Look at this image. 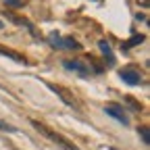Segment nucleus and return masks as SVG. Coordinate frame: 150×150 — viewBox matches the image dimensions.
I'll list each match as a JSON object with an SVG mask.
<instances>
[{
    "mask_svg": "<svg viewBox=\"0 0 150 150\" xmlns=\"http://www.w3.org/2000/svg\"><path fill=\"white\" fill-rule=\"evenodd\" d=\"M31 123L35 125V129H38V131H42V134H44V136H48V138H52L54 142H59V144H61L63 148H67V150H77V148H75L73 144H69V142H67V140H65L63 136H56V134H54V131H50V129H46V127H44V123H38V121H31Z\"/></svg>",
    "mask_w": 150,
    "mask_h": 150,
    "instance_id": "nucleus-1",
    "label": "nucleus"
},
{
    "mask_svg": "<svg viewBox=\"0 0 150 150\" xmlns=\"http://www.w3.org/2000/svg\"><path fill=\"white\" fill-rule=\"evenodd\" d=\"M119 75H121V79H123L125 83H129V86H138V83L142 81V75H140L138 71H134V69H123Z\"/></svg>",
    "mask_w": 150,
    "mask_h": 150,
    "instance_id": "nucleus-5",
    "label": "nucleus"
},
{
    "mask_svg": "<svg viewBox=\"0 0 150 150\" xmlns=\"http://www.w3.org/2000/svg\"><path fill=\"white\" fill-rule=\"evenodd\" d=\"M142 40H144V35H136V38H131V40L125 44V48H129V46H136V44H140Z\"/></svg>",
    "mask_w": 150,
    "mask_h": 150,
    "instance_id": "nucleus-9",
    "label": "nucleus"
},
{
    "mask_svg": "<svg viewBox=\"0 0 150 150\" xmlns=\"http://www.w3.org/2000/svg\"><path fill=\"white\" fill-rule=\"evenodd\" d=\"M0 27H2V23H0Z\"/></svg>",
    "mask_w": 150,
    "mask_h": 150,
    "instance_id": "nucleus-11",
    "label": "nucleus"
},
{
    "mask_svg": "<svg viewBox=\"0 0 150 150\" xmlns=\"http://www.w3.org/2000/svg\"><path fill=\"white\" fill-rule=\"evenodd\" d=\"M138 131H140V136H142L144 144H150V134H148V127H140Z\"/></svg>",
    "mask_w": 150,
    "mask_h": 150,
    "instance_id": "nucleus-8",
    "label": "nucleus"
},
{
    "mask_svg": "<svg viewBox=\"0 0 150 150\" xmlns=\"http://www.w3.org/2000/svg\"><path fill=\"white\" fill-rule=\"evenodd\" d=\"M0 54H4V56H11L13 61H17V63H27L25 59H23V54H19V52H13V50H8V48H2L0 46Z\"/></svg>",
    "mask_w": 150,
    "mask_h": 150,
    "instance_id": "nucleus-6",
    "label": "nucleus"
},
{
    "mask_svg": "<svg viewBox=\"0 0 150 150\" xmlns=\"http://www.w3.org/2000/svg\"><path fill=\"white\" fill-rule=\"evenodd\" d=\"M50 44L54 46V48H73V50H77V48H81V44L79 42H75L73 38H67V40H61L59 35H50Z\"/></svg>",
    "mask_w": 150,
    "mask_h": 150,
    "instance_id": "nucleus-3",
    "label": "nucleus"
},
{
    "mask_svg": "<svg viewBox=\"0 0 150 150\" xmlns=\"http://www.w3.org/2000/svg\"><path fill=\"white\" fill-rule=\"evenodd\" d=\"M0 129H4V131H17L13 125H8V123H4L2 119H0Z\"/></svg>",
    "mask_w": 150,
    "mask_h": 150,
    "instance_id": "nucleus-10",
    "label": "nucleus"
},
{
    "mask_svg": "<svg viewBox=\"0 0 150 150\" xmlns=\"http://www.w3.org/2000/svg\"><path fill=\"white\" fill-rule=\"evenodd\" d=\"M98 46H100V50H102V52L106 54V59H108V65H112V61H115V59H112V52H110V46H108V44H106L104 40H100V42H98Z\"/></svg>",
    "mask_w": 150,
    "mask_h": 150,
    "instance_id": "nucleus-7",
    "label": "nucleus"
},
{
    "mask_svg": "<svg viewBox=\"0 0 150 150\" xmlns=\"http://www.w3.org/2000/svg\"><path fill=\"white\" fill-rule=\"evenodd\" d=\"M104 110H106V115L115 117L119 123H123V125H127V123H129V119H127V115H125L123 106H119V104H115V102H108V104L104 106Z\"/></svg>",
    "mask_w": 150,
    "mask_h": 150,
    "instance_id": "nucleus-2",
    "label": "nucleus"
},
{
    "mask_svg": "<svg viewBox=\"0 0 150 150\" xmlns=\"http://www.w3.org/2000/svg\"><path fill=\"white\" fill-rule=\"evenodd\" d=\"M65 69L79 73V77H90V69H88L81 61H65Z\"/></svg>",
    "mask_w": 150,
    "mask_h": 150,
    "instance_id": "nucleus-4",
    "label": "nucleus"
}]
</instances>
